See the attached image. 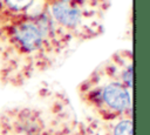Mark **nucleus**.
<instances>
[{
	"label": "nucleus",
	"mask_w": 150,
	"mask_h": 135,
	"mask_svg": "<svg viewBox=\"0 0 150 135\" xmlns=\"http://www.w3.org/2000/svg\"><path fill=\"white\" fill-rule=\"evenodd\" d=\"M97 103L110 113H123L130 108V95L123 82L114 81L104 85L96 92Z\"/></svg>",
	"instance_id": "obj_1"
},
{
	"label": "nucleus",
	"mask_w": 150,
	"mask_h": 135,
	"mask_svg": "<svg viewBox=\"0 0 150 135\" xmlns=\"http://www.w3.org/2000/svg\"><path fill=\"white\" fill-rule=\"evenodd\" d=\"M50 15L56 25L69 31L82 28L84 22V13L80 6L61 0H55L50 5Z\"/></svg>",
	"instance_id": "obj_2"
},
{
	"label": "nucleus",
	"mask_w": 150,
	"mask_h": 135,
	"mask_svg": "<svg viewBox=\"0 0 150 135\" xmlns=\"http://www.w3.org/2000/svg\"><path fill=\"white\" fill-rule=\"evenodd\" d=\"M4 1H5L6 6L9 7L11 9L20 12V11H23V9L30 7L35 0H4Z\"/></svg>",
	"instance_id": "obj_3"
},
{
	"label": "nucleus",
	"mask_w": 150,
	"mask_h": 135,
	"mask_svg": "<svg viewBox=\"0 0 150 135\" xmlns=\"http://www.w3.org/2000/svg\"><path fill=\"white\" fill-rule=\"evenodd\" d=\"M114 135H132V123L130 120L120 121L114 129Z\"/></svg>",
	"instance_id": "obj_4"
}]
</instances>
